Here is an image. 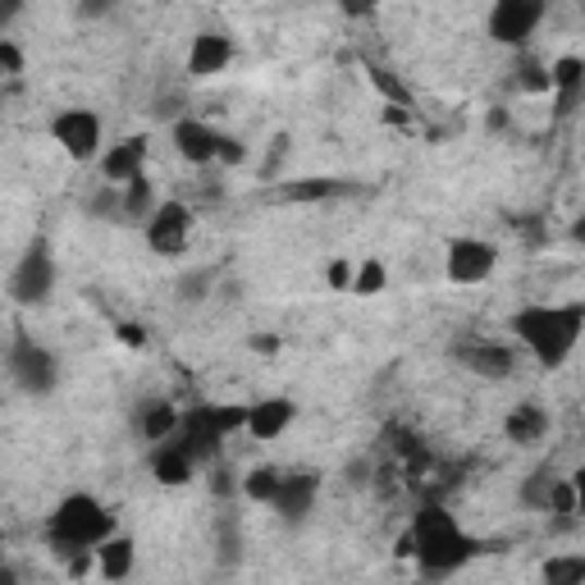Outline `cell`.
Wrapping results in <instances>:
<instances>
[{
  "instance_id": "obj_1",
  "label": "cell",
  "mask_w": 585,
  "mask_h": 585,
  "mask_svg": "<svg viewBox=\"0 0 585 585\" xmlns=\"http://www.w3.org/2000/svg\"><path fill=\"white\" fill-rule=\"evenodd\" d=\"M581 330H585L581 302H568V307H522L512 316V334H517L531 348V357L549 370H558L572 357Z\"/></svg>"
},
{
  "instance_id": "obj_2",
  "label": "cell",
  "mask_w": 585,
  "mask_h": 585,
  "mask_svg": "<svg viewBox=\"0 0 585 585\" xmlns=\"http://www.w3.org/2000/svg\"><path fill=\"white\" fill-rule=\"evenodd\" d=\"M472 540L462 535V526L453 522V512H443L439 503H426L416 512V526H412V558L426 572H453L472 558Z\"/></svg>"
},
{
  "instance_id": "obj_3",
  "label": "cell",
  "mask_w": 585,
  "mask_h": 585,
  "mask_svg": "<svg viewBox=\"0 0 585 585\" xmlns=\"http://www.w3.org/2000/svg\"><path fill=\"white\" fill-rule=\"evenodd\" d=\"M114 535V517L92 499V495H69L56 512H51V545L56 553L74 558V553H92L101 540Z\"/></svg>"
},
{
  "instance_id": "obj_4",
  "label": "cell",
  "mask_w": 585,
  "mask_h": 585,
  "mask_svg": "<svg viewBox=\"0 0 585 585\" xmlns=\"http://www.w3.org/2000/svg\"><path fill=\"white\" fill-rule=\"evenodd\" d=\"M56 293V256H51V243L46 239H33L23 247L19 266L10 275V297L19 307H46Z\"/></svg>"
},
{
  "instance_id": "obj_5",
  "label": "cell",
  "mask_w": 585,
  "mask_h": 585,
  "mask_svg": "<svg viewBox=\"0 0 585 585\" xmlns=\"http://www.w3.org/2000/svg\"><path fill=\"white\" fill-rule=\"evenodd\" d=\"M10 380L23 389V393H33V398H46L56 389V380H60V362H56V353L51 348H41L28 330H19L14 334V348H10Z\"/></svg>"
},
{
  "instance_id": "obj_6",
  "label": "cell",
  "mask_w": 585,
  "mask_h": 585,
  "mask_svg": "<svg viewBox=\"0 0 585 585\" xmlns=\"http://www.w3.org/2000/svg\"><path fill=\"white\" fill-rule=\"evenodd\" d=\"M545 19V0H499L489 10V37L503 46H526V37L540 28Z\"/></svg>"
},
{
  "instance_id": "obj_7",
  "label": "cell",
  "mask_w": 585,
  "mask_h": 585,
  "mask_svg": "<svg viewBox=\"0 0 585 585\" xmlns=\"http://www.w3.org/2000/svg\"><path fill=\"white\" fill-rule=\"evenodd\" d=\"M499 266V247L485 239H458L449 243V256H443V270H449L453 284H485Z\"/></svg>"
},
{
  "instance_id": "obj_8",
  "label": "cell",
  "mask_w": 585,
  "mask_h": 585,
  "mask_svg": "<svg viewBox=\"0 0 585 585\" xmlns=\"http://www.w3.org/2000/svg\"><path fill=\"white\" fill-rule=\"evenodd\" d=\"M188 233H193V210L183 202H160L151 210L147 220V243L151 252L160 256H183V247H188Z\"/></svg>"
},
{
  "instance_id": "obj_9",
  "label": "cell",
  "mask_w": 585,
  "mask_h": 585,
  "mask_svg": "<svg viewBox=\"0 0 585 585\" xmlns=\"http://www.w3.org/2000/svg\"><path fill=\"white\" fill-rule=\"evenodd\" d=\"M51 133L74 160H92L101 151V120L92 110H64L60 120L51 124Z\"/></svg>"
},
{
  "instance_id": "obj_10",
  "label": "cell",
  "mask_w": 585,
  "mask_h": 585,
  "mask_svg": "<svg viewBox=\"0 0 585 585\" xmlns=\"http://www.w3.org/2000/svg\"><path fill=\"white\" fill-rule=\"evenodd\" d=\"M137 174H147V137H124L101 156V179L110 188H124Z\"/></svg>"
},
{
  "instance_id": "obj_11",
  "label": "cell",
  "mask_w": 585,
  "mask_h": 585,
  "mask_svg": "<svg viewBox=\"0 0 585 585\" xmlns=\"http://www.w3.org/2000/svg\"><path fill=\"white\" fill-rule=\"evenodd\" d=\"M458 357L466 362V370H476L485 380H508L517 370V353L503 343H489V339H476V343H462Z\"/></svg>"
},
{
  "instance_id": "obj_12",
  "label": "cell",
  "mask_w": 585,
  "mask_h": 585,
  "mask_svg": "<svg viewBox=\"0 0 585 585\" xmlns=\"http://www.w3.org/2000/svg\"><path fill=\"white\" fill-rule=\"evenodd\" d=\"M316 489H320V476L316 472H297V476H284L279 480V495L270 499V508L279 512L284 522H302L316 503Z\"/></svg>"
},
{
  "instance_id": "obj_13",
  "label": "cell",
  "mask_w": 585,
  "mask_h": 585,
  "mask_svg": "<svg viewBox=\"0 0 585 585\" xmlns=\"http://www.w3.org/2000/svg\"><path fill=\"white\" fill-rule=\"evenodd\" d=\"M174 147H179V156L188 160V166H210L216 151H220V133L183 114V120H174Z\"/></svg>"
},
{
  "instance_id": "obj_14",
  "label": "cell",
  "mask_w": 585,
  "mask_h": 585,
  "mask_svg": "<svg viewBox=\"0 0 585 585\" xmlns=\"http://www.w3.org/2000/svg\"><path fill=\"white\" fill-rule=\"evenodd\" d=\"M229 60H233V41L224 33H197L193 51H188V74L193 78H216L229 69Z\"/></svg>"
},
{
  "instance_id": "obj_15",
  "label": "cell",
  "mask_w": 585,
  "mask_h": 585,
  "mask_svg": "<svg viewBox=\"0 0 585 585\" xmlns=\"http://www.w3.org/2000/svg\"><path fill=\"white\" fill-rule=\"evenodd\" d=\"M293 426V403L289 398H266V403L247 407V435L252 439H279Z\"/></svg>"
},
{
  "instance_id": "obj_16",
  "label": "cell",
  "mask_w": 585,
  "mask_h": 585,
  "mask_svg": "<svg viewBox=\"0 0 585 585\" xmlns=\"http://www.w3.org/2000/svg\"><path fill=\"white\" fill-rule=\"evenodd\" d=\"M193 453L179 443V435H170V443H160V449L151 453V472L160 485H188L193 480Z\"/></svg>"
},
{
  "instance_id": "obj_17",
  "label": "cell",
  "mask_w": 585,
  "mask_h": 585,
  "mask_svg": "<svg viewBox=\"0 0 585 585\" xmlns=\"http://www.w3.org/2000/svg\"><path fill=\"white\" fill-rule=\"evenodd\" d=\"M348 193H357V188L343 183V179H297V183L275 188L270 197L275 202H325V197H348Z\"/></svg>"
},
{
  "instance_id": "obj_18",
  "label": "cell",
  "mask_w": 585,
  "mask_h": 585,
  "mask_svg": "<svg viewBox=\"0 0 585 585\" xmlns=\"http://www.w3.org/2000/svg\"><path fill=\"white\" fill-rule=\"evenodd\" d=\"M503 430H508L512 443H540L549 435V412L540 403H522V407H512Z\"/></svg>"
},
{
  "instance_id": "obj_19",
  "label": "cell",
  "mask_w": 585,
  "mask_h": 585,
  "mask_svg": "<svg viewBox=\"0 0 585 585\" xmlns=\"http://www.w3.org/2000/svg\"><path fill=\"white\" fill-rule=\"evenodd\" d=\"M92 553H97V568H101L106 581H124L133 572V540L129 535H110V540H101Z\"/></svg>"
},
{
  "instance_id": "obj_20",
  "label": "cell",
  "mask_w": 585,
  "mask_h": 585,
  "mask_svg": "<svg viewBox=\"0 0 585 585\" xmlns=\"http://www.w3.org/2000/svg\"><path fill=\"white\" fill-rule=\"evenodd\" d=\"M156 210V183L147 174H137L133 183H124V216L129 220H151Z\"/></svg>"
},
{
  "instance_id": "obj_21",
  "label": "cell",
  "mask_w": 585,
  "mask_h": 585,
  "mask_svg": "<svg viewBox=\"0 0 585 585\" xmlns=\"http://www.w3.org/2000/svg\"><path fill=\"white\" fill-rule=\"evenodd\" d=\"M545 585H585V558L581 553H558L545 563Z\"/></svg>"
},
{
  "instance_id": "obj_22",
  "label": "cell",
  "mask_w": 585,
  "mask_h": 585,
  "mask_svg": "<svg viewBox=\"0 0 585 585\" xmlns=\"http://www.w3.org/2000/svg\"><path fill=\"white\" fill-rule=\"evenodd\" d=\"M279 480H284V476H279L275 466H256V472L243 476V495L256 499V503H270L279 495Z\"/></svg>"
},
{
  "instance_id": "obj_23",
  "label": "cell",
  "mask_w": 585,
  "mask_h": 585,
  "mask_svg": "<svg viewBox=\"0 0 585 585\" xmlns=\"http://www.w3.org/2000/svg\"><path fill=\"white\" fill-rule=\"evenodd\" d=\"M179 430V412L170 407V403H151L147 412H143V435L147 439H170Z\"/></svg>"
},
{
  "instance_id": "obj_24",
  "label": "cell",
  "mask_w": 585,
  "mask_h": 585,
  "mask_svg": "<svg viewBox=\"0 0 585 585\" xmlns=\"http://www.w3.org/2000/svg\"><path fill=\"white\" fill-rule=\"evenodd\" d=\"M581 83H585V60H581V56L553 60V69H549V87H558V92H581Z\"/></svg>"
},
{
  "instance_id": "obj_25",
  "label": "cell",
  "mask_w": 585,
  "mask_h": 585,
  "mask_svg": "<svg viewBox=\"0 0 585 585\" xmlns=\"http://www.w3.org/2000/svg\"><path fill=\"white\" fill-rule=\"evenodd\" d=\"M553 480H558V476L549 472V466H540V472H535V476L522 485V503H531V508H540V512H545V508H549V489H553Z\"/></svg>"
},
{
  "instance_id": "obj_26",
  "label": "cell",
  "mask_w": 585,
  "mask_h": 585,
  "mask_svg": "<svg viewBox=\"0 0 585 585\" xmlns=\"http://www.w3.org/2000/svg\"><path fill=\"white\" fill-rule=\"evenodd\" d=\"M545 512L572 517V512H576V480H553V489H549V508H545Z\"/></svg>"
},
{
  "instance_id": "obj_27",
  "label": "cell",
  "mask_w": 585,
  "mask_h": 585,
  "mask_svg": "<svg viewBox=\"0 0 585 585\" xmlns=\"http://www.w3.org/2000/svg\"><path fill=\"white\" fill-rule=\"evenodd\" d=\"M380 289H385V266H380V261H362V270H357V279H353V293L376 297Z\"/></svg>"
},
{
  "instance_id": "obj_28",
  "label": "cell",
  "mask_w": 585,
  "mask_h": 585,
  "mask_svg": "<svg viewBox=\"0 0 585 585\" xmlns=\"http://www.w3.org/2000/svg\"><path fill=\"white\" fill-rule=\"evenodd\" d=\"M87 210H92V216H124V197L114 193L110 183H101V193L87 202Z\"/></svg>"
},
{
  "instance_id": "obj_29",
  "label": "cell",
  "mask_w": 585,
  "mask_h": 585,
  "mask_svg": "<svg viewBox=\"0 0 585 585\" xmlns=\"http://www.w3.org/2000/svg\"><path fill=\"white\" fill-rule=\"evenodd\" d=\"M517 74H522V87H526V92H549V69H540L531 56L517 64Z\"/></svg>"
},
{
  "instance_id": "obj_30",
  "label": "cell",
  "mask_w": 585,
  "mask_h": 585,
  "mask_svg": "<svg viewBox=\"0 0 585 585\" xmlns=\"http://www.w3.org/2000/svg\"><path fill=\"white\" fill-rule=\"evenodd\" d=\"M210 270H197V275H188V279H179V297H188V302H202L206 297V284H210Z\"/></svg>"
},
{
  "instance_id": "obj_31",
  "label": "cell",
  "mask_w": 585,
  "mask_h": 585,
  "mask_svg": "<svg viewBox=\"0 0 585 585\" xmlns=\"http://www.w3.org/2000/svg\"><path fill=\"white\" fill-rule=\"evenodd\" d=\"M216 160H224V166H243L247 151H243L239 137H224V133H220V151H216Z\"/></svg>"
},
{
  "instance_id": "obj_32",
  "label": "cell",
  "mask_w": 585,
  "mask_h": 585,
  "mask_svg": "<svg viewBox=\"0 0 585 585\" xmlns=\"http://www.w3.org/2000/svg\"><path fill=\"white\" fill-rule=\"evenodd\" d=\"M0 69H5V74H19V69H23V51L10 37H0Z\"/></svg>"
},
{
  "instance_id": "obj_33",
  "label": "cell",
  "mask_w": 585,
  "mask_h": 585,
  "mask_svg": "<svg viewBox=\"0 0 585 585\" xmlns=\"http://www.w3.org/2000/svg\"><path fill=\"white\" fill-rule=\"evenodd\" d=\"M370 78H376V83H380V87L389 92V97H393V106H407V92L398 87V83H393V78L385 74V69H370Z\"/></svg>"
},
{
  "instance_id": "obj_34",
  "label": "cell",
  "mask_w": 585,
  "mask_h": 585,
  "mask_svg": "<svg viewBox=\"0 0 585 585\" xmlns=\"http://www.w3.org/2000/svg\"><path fill=\"white\" fill-rule=\"evenodd\" d=\"M19 10H23L19 0H0V37H5V28H10V23L19 19Z\"/></svg>"
},
{
  "instance_id": "obj_35",
  "label": "cell",
  "mask_w": 585,
  "mask_h": 585,
  "mask_svg": "<svg viewBox=\"0 0 585 585\" xmlns=\"http://www.w3.org/2000/svg\"><path fill=\"white\" fill-rule=\"evenodd\" d=\"M120 339L129 343V348H143L147 339H143V330H137V325H120Z\"/></svg>"
},
{
  "instance_id": "obj_36",
  "label": "cell",
  "mask_w": 585,
  "mask_h": 585,
  "mask_svg": "<svg viewBox=\"0 0 585 585\" xmlns=\"http://www.w3.org/2000/svg\"><path fill=\"white\" fill-rule=\"evenodd\" d=\"M330 284H334V289H348V284H353V279H348V266H343V261L330 266Z\"/></svg>"
},
{
  "instance_id": "obj_37",
  "label": "cell",
  "mask_w": 585,
  "mask_h": 585,
  "mask_svg": "<svg viewBox=\"0 0 585 585\" xmlns=\"http://www.w3.org/2000/svg\"><path fill=\"white\" fill-rule=\"evenodd\" d=\"M210 489H216V495H229V489H233L229 472H216V480H210Z\"/></svg>"
},
{
  "instance_id": "obj_38",
  "label": "cell",
  "mask_w": 585,
  "mask_h": 585,
  "mask_svg": "<svg viewBox=\"0 0 585 585\" xmlns=\"http://www.w3.org/2000/svg\"><path fill=\"white\" fill-rule=\"evenodd\" d=\"M0 585H19V572L10 563H0Z\"/></svg>"
}]
</instances>
